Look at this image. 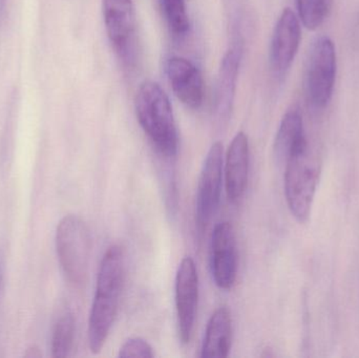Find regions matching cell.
Here are the masks:
<instances>
[{
    "mask_svg": "<svg viewBox=\"0 0 359 358\" xmlns=\"http://www.w3.org/2000/svg\"><path fill=\"white\" fill-rule=\"evenodd\" d=\"M302 39L299 18L290 8L280 13L272 33L269 48V64L272 73L282 78L290 69Z\"/></svg>",
    "mask_w": 359,
    "mask_h": 358,
    "instance_id": "ba28073f",
    "label": "cell"
},
{
    "mask_svg": "<svg viewBox=\"0 0 359 358\" xmlns=\"http://www.w3.org/2000/svg\"><path fill=\"white\" fill-rule=\"evenodd\" d=\"M198 302V275L190 256L180 263L176 275V309L179 338L183 344L191 340Z\"/></svg>",
    "mask_w": 359,
    "mask_h": 358,
    "instance_id": "9c48e42d",
    "label": "cell"
},
{
    "mask_svg": "<svg viewBox=\"0 0 359 358\" xmlns=\"http://www.w3.org/2000/svg\"><path fill=\"white\" fill-rule=\"evenodd\" d=\"M337 50L328 36H318L309 46L304 73V90L312 109L322 111L332 99L337 79Z\"/></svg>",
    "mask_w": 359,
    "mask_h": 358,
    "instance_id": "5b68a950",
    "label": "cell"
},
{
    "mask_svg": "<svg viewBox=\"0 0 359 358\" xmlns=\"http://www.w3.org/2000/svg\"><path fill=\"white\" fill-rule=\"evenodd\" d=\"M250 146L247 135L238 132L232 139L225 164V185L227 197L232 203L244 195L248 183Z\"/></svg>",
    "mask_w": 359,
    "mask_h": 358,
    "instance_id": "4fadbf2b",
    "label": "cell"
},
{
    "mask_svg": "<svg viewBox=\"0 0 359 358\" xmlns=\"http://www.w3.org/2000/svg\"><path fill=\"white\" fill-rule=\"evenodd\" d=\"M105 31L124 65L133 67L137 56V23L133 0H102Z\"/></svg>",
    "mask_w": 359,
    "mask_h": 358,
    "instance_id": "8992f818",
    "label": "cell"
},
{
    "mask_svg": "<svg viewBox=\"0 0 359 358\" xmlns=\"http://www.w3.org/2000/svg\"><path fill=\"white\" fill-rule=\"evenodd\" d=\"M299 20L308 29H318L328 16L330 0H297Z\"/></svg>",
    "mask_w": 359,
    "mask_h": 358,
    "instance_id": "ac0fdd59",
    "label": "cell"
},
{
    "mask_svg": "<svg viewBox=\"0 0 359 358\" xmlns=\"http://www.w3.org/2000/svg\"><path fill=\"white\" fill-rule=\"evenodd\" d=\"M223 145L215 142L207 153L198 178L196 198V223L198 233L206 229L219 207L223 182Z\"/></svg>",
    "mask_w": 359,
    "mask_h": 358,
    "instance_id": "52a82bcc",
    "label": "cell"
},
{
    "mask_svg": "<svg viewBox=\"0 0 359 358\" xmlns=\"http://www.w3.org/2000/svg\"><path fill=\"white\" fill-rule=\"evenodd\" d=\"M158 4L170 33L177 38L186 36L190 29L186 0H158Z\"/></svg>",
    "mask_w": 359,
    "mask_h": 358,
    "instance_id": "e0dca14e",
    "label": "cell"
},
{
    "mask_svg": "<svg viewBox=\"0 0 359 358\" xmlns=\"http://www.w3.org/2000/svg\"><path fill=\"white\" fill-rule=\"evenodd\" d=\"M308 144L303 116L297 107H292L285 113L278 126L274 140V156L278 161L286 163L293 153Z\"/></svg>",
    "mask_w": 359,
    "mask_h": 358,
    "instance_id": "5bb4252c",
    "label": "cell"
},
{
    "mask_svg": "<svg viewBox=\"0 0 359 358\" xmlns=\"http://www.w3.org/2000/svg\"><path fill=\"white\" fill-rule=\"evenodd\" d=\"M76 322L71 312L65 313L57 322L53 331V357H69L75 344Z\"/></svg>",
    "mask_w": 359,
    "mask_h": 358,
    "instance_id": "2e32d148",
    "label": "cell"
},
{
    "mask_svg": "<svg viewBox=\"0 0 359 358\" xmlns=\"http://www.w3.org/2000/svg\"><path fill=\"white\" fill-rule=\"evenodd\" d=\"M124 280L126 256L123 250L120 246H111L101 260L88 319V346L94 354L101 352L115 323Z\"/></svg>",
    "mask_w": 359,
    "mask_h": 358,
    "instance_id": "6da1fadb",
    "label": "cell"
},
{
    "mask_svg": "<svg viewBox=\"0 0 359 358\" xmlns=\"http://www.w3.org/2000/svg\"><path fill=\"white\" fill-rule=\"evenodd\" d=\"M211 271L215 285L221 289L233 287L238 275V250L233 226L219 223L211 237Z\"/></svg>",
    "mask_w": 359,
    "mask_h": 358,
    "instance_id": "30bf717a",
    "label": "cell"
},
{
    "mask_svg": "<svg viewBox=\"0 0 359 358\" xmlns=\"http://www.w3.org/2000/svg\"><path fill=\"white\" fill-rule=\"evenodd\" d=\"M165 71L177 98L188 109H200L204 102V80L196 64L184 57L172 56L166 61Z\"/></svg>",
    "mask_w": 359,
    "mask_h": 358,
    "instance_id": "8fae6325",
    "label": "cell"
},
{
    "mask_svg": "<svg viewBox=\"0 0 359 358\" xmlns=\"http://www.w3.org/2000/svg\"><path fill=\"white\" fill-rule=\"evenodd\" d=\"M29 352H31V353H27V354H25V357H41V353H40V351H39V349H36V348H31V349H29Z\"/></svg>",
    "mask_w": 359,
    "mask_h": 358,
    "instance_id": "ffe728a7",
    "label": "cell"
},
{
    "mask_svg": "<svg viewBox=\"0 0 359 358\" xmlns=\"http://www.w3.org/2000/svg\"><path fill=\"white\" fill-rule=\"evenodd\" d=\"M285 165V195L292 216L305 223L311 214L320 174V161L309 144L293 153Z\"/></svg>",
    "mask_w": 359,
    "mask_h": 358,
    "instance_id": "3957f363",
    "label": "cell"
},
{
    "mask_svg": "<svg viewBox=\"0 0 359 358\" xmlns=\"http://www.w3.org/2000/svg\"><path fill=\"white\" fill-rule=\"evenodd\" d=\"M4 4H6V0H0V11L4 8Z\"/></svg>",
    "mask_w": 359,
    "mask_h": 358,
    "instance_id": "44dd1931",
    "label": "cell"
},
{
    "mask_svg": "<svg viewBox=\"0 0 359 358\" xmlns=\"http://www.w3.org/2000/svg\"><path fill=\"white\" fill-rule=\"evenodd\" d=\"M120 357L153 358V348L140 338H133L123 343L119 350Z\"/></svg>",
    "mask_w": 359,
    "mask_h": 358,
    "instance_id": "d6986e66",
    "label": "cell"
},
{
    "mask_svg": "<svg viewBox=\"0 0 359 358\" xmlns=\"http://www.w3.org/2000/svg\"><path fill=\"white\" fill-rule=\"evenodd\" d=\"M137 119L157 151L166 158L176 157L179 134L172 103L155 81L143 82L135 99Z\"/></svg>",
    "mask_w": 359,
    "mask_h": 358,
    "instance_id": "7a4b0ae2",
    "label": "cell"
},
{
    "mask_svg": "<svg viewBox=\"0 0 359 358\" xmlns=\"http://www.w3.org/2000/svg\"><path fill=\"white\" fill-rule=\"evenodd\" d=\"M231 313L226 307H221L215 311L207 323L201 357H227L231 349Z\"/></svg>",
    "mask_w": 359,
    "mask_h": 358,
    "instance_id": "9a60e30c",
    "label": "cell"
},
{
    "mask_svg": "<svg viewBox=\"0 0 359 358\" xmlns=\"http://www.w3.org/2000/svg\"><path fill=\"white\" fill-rule=\"evenodd\" d=\"M56 250L67 281L75 287H83L88 277L90 237L88 226L81 218L69 214L59 222Z\"/></svg>",
    "mask_w": 359,
    "mask_h": 358,
    "instance_id": "277c9868",
    "label": "cell"
},
{
    "mask_svg": "<svg viewBox=\"0 0 359 358\" xmlns=\"http://www.w3.org/2000/svg\"><path fill=\"white\" fill-rule=\"evenodd\" d=\"M243 50V40L236 39L222 58L215 90V115L219 121L227 120L233 107Z\"/></svg>",
    "mask_w": 359,
    "mask_h": 358,
    "instance_id": "7c38bea8",
    "label": "cell"
}]
</instances>
